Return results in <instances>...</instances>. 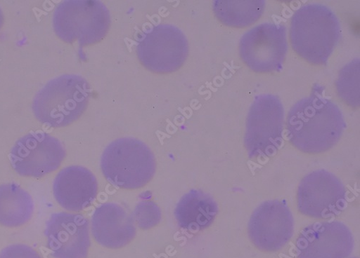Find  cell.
<instances>
[{
  "instance_id": "obj_10",
  "label": "cell",
  "mask_w": 360,
  "mask_h": 258,
  "mask_svg": "<svg viewBox=\"0 0 360 258\" xmlns=\"http://www.w3.org/2000/svg\"><path fill=\"white\" fill-rule=\"evenodd\" d=\"M65 149L57 138L45 133H31L21 137L11 152V162L22 177L40 178L61 165Z\"/></svg>"
},
{
  "instance_id": "obj_17",
  "label": "cell",
  "mask_w": 360,
  "mask_h": 258,
  "mask_svg": "<svg viewBox=\"0 0 360 258\" xmlns=\"http://www.w3.org/2000/svg\"><path fill=\"white\" fill-rule=\"evenodd\" d=\"M34 212V200L16 184L0 186V224L17 227L32 219Z\"/></svg>"
},
{
  "instance_id": "obj_6",
  "label": "cell",
  "mask_w": 360,
  "mask_h": 258,
  "mask_svg": "<svg viewBox=\"0 0 360 258\" xmlns=\"http://www.w3.org/2000/svg\"><path fill=\"white\" fill-rule=\"evenodd\" d=\"M285 111L281 101L271 95L257 97L248 116L245 144L252 158L274 155L283 143Z\"/></svg>"
},
{
  "instance_id": "obj_16",
  "label": "cell",
  "mask_w": 360,
  "mask_h": 258,
  "mask_svg": "<svg viewBox=\"0 0 360 258\" xmlns=\"http://www.w3.org/2000/svg\"><path fill=\"white\" fill-rule=\"evenodd\" d=\"M218 212V205L211 195L193 189L180 198L174 215L180 227L198 232L211 225Z\"/></svg>"
},
{
  "instance_id": "obj_12",
  "label": "cell",
  "mask_w": 360,
  "mask_h": 258,
  "mask_svg": "<svg viewBox=\"0 0 360 258\" xmlns=\"http://www.w3.org/2000/svg\"><path fill=\"white\" fill-rule=\"evenodd\" d=\"M354 247L349 228L337 221L310 225L296 240L297 258H348Z\"/></svg>"
},
{
  "instance_id": "obj_7",
  "label": "cell",
  "mask_w": 360,
  "mask_h": 258,
  "mask_svg": "<svg viewBox=\"0 0 360 258\" xmlns=\"http://www.w3.org/2000/svg\"><path fill=\"white\" fill-rule=\"evenodd\" d=\"M139 60L147 69L159 74L182 67L188 55L185 34L172 25H160L145 34L137 46Z\"/></svg>"
},
{
  "instance_id": "obj_8",
  "label": "cell",
  "mask_w": 360,
  "mask_h": 258,
  "mask_svg": "<svg viewBox=\"0 0 360 258\" xmlns=\"http://www.w3.org/2000/svg\"><path fill=\"white\" fill-rule=\"evenodd\" d=\"M288 46L284 25L263 23L247 32L240 41V55L257 73L282 69Z\"/></svg>"
},
{
  "instance_id": "obj_18",
  "label": "cell",
  "mask_w": 360,
  "mask_h": 258,
  "mask_svg": "<svg viewBox=\"0 0 360 258\" xmlns=\"http://www.w3.org/2000/svg\"><path fill=\"white\" fill-rule=\"evenodd\" d=\"M214 13L224 24L234 27H245L257 22L263 14L265 2L263 0L232 1L217 0L213 4Z\"/></svg>"
},
{
  "instance_id": "obj_3",
  "label": "cell",
  "mask_w": 360,
  "mask_h": 258,
  "mask_svg": "<svg viewBox=\"0 0 360 258\" xmlns=\"http://www.w3.org/2000/svg\"><path fill=\"white\" fill-rule=\"evenodd\" d=\"M90 89L87 81L76 74H66L49 81L36 95V118L52 128L68 126L85 111Z\"/></svg>"
},
{
  "instance_id": "obj_14",
  "label": "cell",
  "mask_w": 360,
  "mask_h": 258,
  "mask_svg": "<svg viewBox=\"0 0 360 258\" xmlns=\"http://www.w3.org/2000/svg\"><path fill=\"white\" fill-rule=\"evenodd\" d=\"M53 191L60 206L68 211L80 212L93 204L98 195V184L91 171L72 165L59 172Z\"/></svg>"
},
{
  "instance_id": "obj_19",
  "label": "cell",
  "mask_w": 360,
  "mask_h": 258,
  "mask_svg": "<svg viewBox=\"0 0 360 258\" xmlns=\"http://www.w3.org/2000/svg\"><path fill=\"white\" fill-rule=\"evenodd\" d=\"M338 93L348 105L359 106V60H354L340 71L337 81Z\"/></svg>"
},
{
  "instance_id": "obj_23",
  "label": "cell",
  "mask_w": 360,
  "mask_h": 258,
  "mask_svg": "<svg viewBox=\"0 0 360 258\" xmlns=\"http://www.w3.org/2000/svg\"><path fill=\"white\" fill-rule=\"evenodd\" d=\"M354 258H356V257H354Z\"/></svg>"
},
{
  "instance_id": "obj_20",
  "label": "cell",
  "mask_w": 360,
  "mask_h": 258,
  "mask_svg": "<svg viewBox=\"0 0 360 258\" xmlns=\"http://www.w3.org/2000/svg\"><path fill=\"white\" fill-rule=\"evenodd\" d=\"M133 218L139 227L147 229L156 226L160 222L161 212L153 203H141L136 207Z\"/></svg>"
},
{
  "instance_id": "obj_21",
  "label": "cell",
  "mask_w": 360,
  "mask_h": 258,
  "mask_svg": "<svg viewBox=\"0 0 360 258\" xmlns=\"http://www.w3.org/2000/svg\"><path fill=\"white\" fill-rule=\"evenodd\" d=\"M0 258H41L39 252L32 247L15 244L0 252Z\"/></svg>"
},
{
  "instance_id": "obj_4",
  "label": "cell",
  "mask_w": 360,
  "mask_h": 258,
  "mask_svg": "<svg viewBox=\"0 0 360 258\" xmlns=\"http://www.w3.org/2000/svg\"><path fill=\"white\" fill-rule=\"evenodd\" d=\"M154 154L144 142L133 137L112 141L101 158L105 179L124 189H137L151 182L156 173Z\"/></svg>"
},
{
  "instance_id": "obj_5",
  "label": "cell",
  "mask_w": 360,
  "mask_h": 258,
  "mask_svg": "<svg viewBox=\"0 0 360 258\" xmlns=\"http://www.w3.org/2000/svg\"><path fill=\"white\" fill-rule=\"evenodd\" d=\"M110 15L101 1L72 0L60 4L53 15L57 36L68 43L89 46L102 41L110 26Z\"/></svg>"
},
{
  "instance_id": "obj_15",
  "label": "cell",
  "mask_w": 360,
  "mask_h": 258,
  "mask_svg": "<svg viewBox=\"0 0 360 258\" xmlns=\"http://www.w3.org/2000/svg\"><path fill=\"white\" fill-rule=\"evenodd\" d=\"M92 233L101 245L118 249L134 239L136 228L133 217L122 207L108 203L95 211L92 217Z\"/></svg>"
},
{
  "instance_id": "obj_2",
  "label": "cell",
  "mask_w": 360,
  "mask_h": 258,
  "mask_svg": "<svg viewBox=\"0 0 360 258\" xmlns=\"http://www.w3.org/2000/svg\"><path fill=\"white\" fill-rule=\"evenodd\" d=\"M290 34L297 55L309 63L323 65L339 43L341 25L331 9L322 5H307L293 15Z\"/></svg>"
},
{
  "instance_id": "obj_22",
  "label": "cell",
  "mask_w": 360,
  "mask_h": 258,
  "mask_svg": "<svg viewBox=\"0 0 360 258\" xmlns=\"http://www.w3.org/2000/svg\"><path fill=\"white\" fill-rule=\"evenodd\" d=\"M4 22V17L1 8H0V28H1Z\"/></svg>"
},
{
  "instance_id": "obj_11",
  "label": "cell",
  "mask_w": 360,
  "mask_h": 258,
  "mask_svg": "<svg viewBox=\"0 0 360 258\" xmlns=\"http://www.w3.org/2000/svg\"><path fill=\"white\" fill-rule=\"evenodd\" d=\"M294 228V218L287 204L279 200L266 201L252 213L248 235L259 250L275 252L290 240Z\"/></svg>"
},
{
  "instance_id": "obj_9",
  "label": "cell",
  "mask_w": 360,
  "mask_h": 258,
  "mask_svg": "<svg viewBox=\"0 0 360 258\" xmlns=\"http://www.w3.org/2000/svg\"><path fill=\"white\" fill-rule=\"evenodd\" d=\"M345 202L346 189L342 181L326 170L311 172L297 189L298 210L309 217H332L343 210Z\"/></svg>"
},
{
  "instance_id": "obj_13",
  "label": "cell",
  "mask_w": 360,
  "mask_h": 258,
  "mask_svg": "<svg viewBox=\"0 0 360 258\" xmlns=\"http://www.w3.org/2000/svg\"><path fill=\"white\" fill-rule=\"evenodd\" d=\"M47 247L55 258H86L90 247L89 221L68 212L53 214L46 224Z\"/></svg>"
},
{
  "instance_id": "obj_1",
  "label": "cell",
  "mask_w": 360,
  "mask_h": 258,
  "mask_svg": "<svg viewBox=\"0 0 360 258\" xmlns=\"http://www.w3.org/2000/svg\"><path fill=\"white\" fill-rule=\"evenodd\" d=\"M286 125L293 147L304 153L316 154L337 144L346 124L335 103L312 95L291 108Z\"/></svg>"
}]
</instances>
